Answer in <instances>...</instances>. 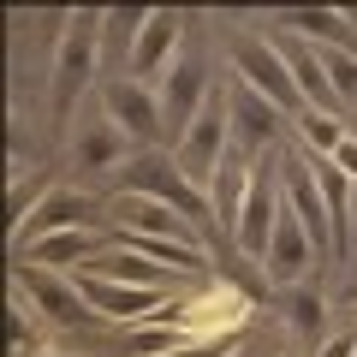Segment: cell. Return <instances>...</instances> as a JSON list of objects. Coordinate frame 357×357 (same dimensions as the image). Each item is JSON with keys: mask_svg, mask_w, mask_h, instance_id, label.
I'll return each mask as SVG.
<instances>
[{"mask_svg": "<svg viewBox=\"0 0 357 357\" xmlns=\"http://www.w3.org/2000/svg\"><path fill=\"white\" fill-rule=\"evenodd\" d=\"M286 328H292L298 340H321V333H328V304H321L316 292H292L286 298Z\"/></svg>", "mask_w": 357, "mask_h": 357, "instance_id": "obj_18", "label": "cell"}, {"mask_svg": "<svg viewBox=\"0 0 357 357\" xmlns=\"http://www.w3.org/2000/svg\"><path fill=\"white\" fill-rule=\"evenodd\" d=\"M102 203L84 191H48L42 197V208L24 220V227H13V250H24V244L36 238H54V232H102Z\"/></svg>", "mask_w": 357, "mask_h": 357, "instance_id": "obj_6", "label": "cell"}, {"mask_svg": "<svg viewBox=\"0 0 357 357\" xmlns=\"http://www.w3.org/2000/svg\"><path fill=\"white\" fill-rule=\"evenodd\" d=\"M232 351V340H215V345H185V351H173V357H227Z\"/></svg>", "mask_w": 357, "mask_h": 357, "instance_id": "obj_25", "label": "cell"}, {"mask_svg": "<svg viewBox=\"0 0 357 357\" xmlns=\"http://www.w3.org/2000/svg\"><path fill=\"white\" fill-rule=\"evenodd\" d=\"M274 48H280V60H286V72H292V84H298V96H304V107L310 114H328V119H340V96H333V84H328V72H321V54L310 48L304 36H292V30H280L274 36Z\"/></svg>", "mask_w": 357, "mask_h": 357, "instance_id": "obj_11", "label": "cell"}, {"mask_svg": "<svg viewBox=\"0 0 357 357\" xmlns=\"http://www.w3.org/2000/svg\"><path fill=\"white\" fill-rule=\"evenodd\" d=\"M18 292H24L30 310H42V316L60 321V328H102V310L84 298V286H77L72 274H54V268L18 262Z\"/></svg>", "mask_w": 357, "mask_h": 357, "instance_id": "obj_3", "label": "cell"}, {"mask_svg": "<svg viewBox=\"0 0 357 357\" xmlns=\"http://www.w3.org/2000/svg\"><path fill=\"white\" fill-rule=\"evenodd\" d=\"M351 208H357V191H351Z\"/></svg>", "mask_w": 357, "mask_h": 357, "instance_id": "obj_27", "label": "cell"}, {"mask_svg": "<svg viewBox=\"0 0 357 357\" xmlns=\"http://www.w3.org/2000/svg\"><path fill=\"white\" fill-rule=\"evenodd\" d=\"M102 107L114 114V126L126 131V137H137V143H161L167 137L161 96H155L149 84H137V77H114V84L102 89Z\"/></svg>", "mask_w": 357, "mask_h": 357, "instance_id": "obj_9", "label": "cell"}, {"mask_svg": "<svg viewBox=\"0 0 357 357\" xmlns=\"http://www.w3.org/2000/svg\"><path fill=\"white\" fill-rule=\"evenodd\" d=\"M316 54H321V72H328L333 96L340 102H357V54L351 48H316Z\"/></svg>", "mask_w": 357, "mask_h": 357, "instance_id": "obj_20", "label": "cell"}, {"mask_svg": "<svg viewBox=\"0 0 357 357\" xmlns=\"http://www.w3.org/2000/svg\"><path fill=\"white\" fill-rule=\"evenodd\" d=\"M328 161H333V167H340V173H345V178H351V185H357V137H345V143H340V149H333V155H328Z\"/></svg>", "mask_w": 357, "mask_h": 357, "instance_id": "obj_23", "label": "cell"}, {"mask_svg": "<svg viewBox=\"0 0 357 357\" xmlns=\"http://www.w3.org/2000/svg\"><path fill=\"white\" fill-rule=\"evenodd\" d=\"M143 24H149V13H143V6H126V13H107V24H102V42H107L114 54H126V60H131V48H137Z\"/></svg>", "mask_w": 357, "mask_h": 357, "instance_id": "obj_19", "label": "cell"}, {"mask_svg": "<svg viewBox=\"0 0 357 357\" xmlns=\"http://www.w3.org/2000/svg\"><path fill=\"white\" fill-rule=\"evenodd\" d=\"M119 137H126V131L114 126L107 107L77 114V119H72V161H77V167H119Z\"/></svg>", "mask_w": 357, "mask_h": 357, "instance_id": "obj_16", "label": "cell"}, {"mask_svg": "<svg viewBox=\"0 0 357 357\" xmlns=\"http://www.w3.org/2000/svg\"><path fill=\"white\" fill-rule=\"evenodd\" d=\"M274 220H280V197H274V185H268L262 173H256V185H250V203H244L238 227H232V238H238V250L250 256L256 268L268 262V244H274Z\"/></svg>", "mask_w": 357, "mask_h": 357, "instance_id": "obj_13", "label": "cell"}, {"mask_svg": "<svg viewBox=\"0 0 357 357\" xmlns=\"http://www.w3.org/2000/svg\"><path fill=\"white\" fill-rule=\"evenodd\" d=\"M114 220H119V232H126V238L203 244V227H191V220L178 215V208H167V203H149V197H126V191H119V203H114ZM203 250H208V244H203Z\"/></svg>", "mask_w": 357, "mask_h": 357, "instance_id": "obj_8", "label": "cell"}, {"mask_svg": "<svg viewBox=\"0 0 357 357\" xmlns=\"http://www.w3.org/2000/svg\"><path fill=\"white\" fill-rule=\"evenodd\" d=\"M96 54H102V24L96 13H72V30L60 36V54H54V107H72L84 96L89 72H96Z\"/></svg>", "mask_w": 357, "mask_h": 357, "instance_id": "obj_5", "label": "cell"}, {"mask_svg": "<svg viewBox=\"0 0 357 357\" xmlns=\"http://www.w3.org/2000/svg\"><path fill=\"white\" fill-rule=\"evenodd\" d=\"M84 274H96V280H114V286H137V292H155V298H173V274H167L161 262H149V256L126 250V244H107V250L96 256Z\"/></svg>", "mask_w": 357, "mask_h": 357, "instance_id": "obj_12", "label": "cell"}, {"mask_svg": "<svg viewBox=\"0 0 357 357\" xmlns=\"http://www.w3.org/2000/svg\"><path fill=\"white\" fill-rule=\"evenodd\" d=\"M119 191L126 197H149V203H167V208H178V215L191 220V227H203V191H197L191 178L178 173V161L173 155H155V149H143V155H131L126 167H119Z\"/></svg>", "mask_w": 357, "mask_h": 357, "instance_id": "obj_2", "label": "cell"}, {"mask_svg": "<svg viewBox=\"0 0 357 357\" xmlns=\"http://www.w3.org/2000/svg\"><path fill=\"white\" fill-rule=\"evenodd\" d=\"M351 298H357V286H351Z\"/></svg>", "mask_w": 357, "mask_h": 357, "instance_id": "obj_28", "label": "cell"}, {"mask_svg": "<svg viewBox=\"0 0 357 357\" xmlns=\"http://www.w3.org/2000/svg\"><path fill=\"white\" fill-rule=\"evenodd\" d=\"M178 24H185L178 13H149V24H143L137 48H131V60H126V72L137 77V84H149V89H155V77H161V72H167V60L178 54Z\"/></svg>", "mask_w": 357, "mask_h": 357, "instance_id": "obj_14", "label": "cell"}, {"mask_svg": "<svg viewBox=\"0 0 357 357\" xmlns=\"http://www.w3.org/2000/svg\"><path fill=\"white\" fill-rule=\"evenodd\" d=\"M298 131H304V137L316 143L321 155H333V149H340L345 137H351V131H345L340 119H328V114H304V119H298Z\"/></svg>", "mask_w": 357, "mask_h": 357, "instance_id": "obj_22", "label": "cell"}, {"mask_svg": "<svg viewBox=\"0 0 357 357\" xmlns=\"http://www.w3.org/2000/svg\"><path fill=\"white\" fill-rule=\"evenodd\" d=\"M280 191H286V208L298 215V227L310 232L316 250H333V215H328V197L316 185V167L304 155H286L280 161Z\"/></svg>", "mask_w": 357, "mask_h": 357, "instance_id": "obj_7", "label": "cell"}, {"mask_svg": "<svg viewBox=\"0 0 357 357\" xmlns=\"http://www.w3.org/2000/svg\"><path fill=\"white\" fill-rule=\"evenodd\" d=\"M232 72H238V84H244V89H256V96H262V102H274L280 114H298V119L310 114V107H304V96H298V84H292V72H286V60H280V48H274V42H256V36L232 42Z\"/></svg>", "mask_w": 357, "mask_h": 357, "instance_id": "obj_4", "label": "cell"}, {"mask_svg": "<svg viewBox=\"0 0 357 357\" xmlns=\"http://www.w3.org/2000/svg\"><path fill=\"white\" fill-rule=\"evenodd\" d=\"M292 24H304V42L321 36V48H345V24L333 6H316V13H292Z\"/></svg>", "mask_w": 357, "mask_h": 357, "instance_id": "obj_21", "label": "cell"}, {"mask_svg": "<svg viewBox=\"0 0 357 357\" xmlns=\"http://www.w3.org/2000/svg\"><path fill=\"white\" fill-rule=\"evenodd\" d=\"M6 333H13V351H24V345H30V316H24V304L13 310V328H6Z\"/></svg>", "mask_w": 357, "mask_h": 357, "instance_id": "obj_24", "label": "cell"}, {"mask_svg": "<svg viewBox=\"0 0 357 357\" xmlns=\"http://www.w3.org/2000/svg\"><path fill=\"white\" fill-rule=\"evenodd\" d=\"M310 250H316V244H310V232L298 227V215L292 208H280V220H274V244H268V280H298V274H304V262H310Z\"/></svg>", "mask_w": 357, "mask_h": 357, "instance_id": "obj_17", "label": "cell"}, {"mask_svg": "<svg viewBox=\"0 0 357 357\" xmlns=\"http://www.w3.org/2000/svg\"><path fill=\"white\" fill-rule=\"evenodd\" d=\"M227 102H232V137H238V149H250V155L274 149V137H280V107L262 102V96L244 89V84L232 89Z\"/></svg>", "mask_w": 357, "mask_h": 357, "instance_id": "obj_15", "label": "cell"}, {"mask_svg": "<svg viewBox=\"0 0 357 357\" xmlns=\"http://www.w3.org/2000/svg\"><path fill=\"white\" fill-rule=\"evenodd\" d=\"M321 357H357V340H328V345H321Z\"/></svg>", "mask_w": 357, "mask_h": 357, "instance_id": "obj_26", "label": "cell"}, {"mask_svg": "<svg viewBox=\"0 0 357 357\" xmlns=\"http://www.w3.org/2000/svg\"><path fill=\"white\" fill-rule=\"evenodd\" d=\"M208 77H203V66L197 60H178L173 72H167V89H161V126H167V149H173L185 131L197 126V114L208 107Z\"/></svg>", "mask_w": 357, "mask_h": 357, "instance_id": "obj_10", "label": "cell"}, {"mask_svg": "<svg viewBox=\"0 0 357 357\" xmlns=\"http://www.w3.org/2000/svg\"><path fill=\"white\" fill-rule=\"evenodd\" d=\"M232 143H238V137H232V102H227V89H215L208 107L197 114V126L185 131L167 155L178 161V173L191 178L197 191H215V173H220V161L232 155Z\"/></svg>", "mask_w": 357, "mask_h": 357, "instance_id": "obj_1", "label": "cell"}]
</instances>
